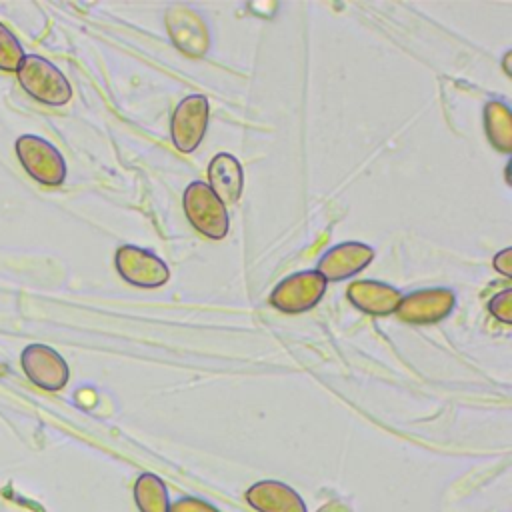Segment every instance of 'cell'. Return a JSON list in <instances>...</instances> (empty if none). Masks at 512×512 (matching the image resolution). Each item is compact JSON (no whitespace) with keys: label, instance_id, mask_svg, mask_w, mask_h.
I'll return each instance as SVG.
<instances>
[{"label":"cell","instance_id":"11","mask_svg":"<svg viewBox=\"0 0 512 512\" xmlns=\"http://www.w3.org/2000/svg\"><path fill=\"white\" fill-rule=\"evenodd\" d=\"M246 502L256 512H308L302 496L284 482L260 480L246 490Z\"/></svg>","mask_w":512,"mask_h":512},{"label":"cell","instance_id":"16","mask_svg":"<svg viewBox=\"0 0 512 512\" xmlns=\"http://www.w3.org/2000/svg\"><path fill=\"white\" fill-rule=\"evenodd\" d=\"M24 58V50L20 40L0 22V70L14 72L18 70Z\"/></svg>","mask_w":512,"mask_h":512},{"label":"cell","instance_id":"2","mask_svg":"<svg viewBox=\"0 0 512 512\" xmlns=\"http://www.w3.org/2000/svg\"><path fill=\"white\" fill-rule=\"evenodd\" d=\"M188 222L206 238L222 240L228 234V212L206 182H192L182 196Z\"/></svg>","mask_w":512,"mask_h":512},{"label":"cell","instance_id":"14","mask_svg":"<svg viewBox=\"0 0 512 512\" xmlns=\"http://www.w3.org/2000/svg\"><path fill=\"white\" fill-rule=\"evenodd\" d=\"M484 128L490 144L504 152H512V112L502 100H490L484 106Z\"/></svg>","mask_w":512,"mask_h":512},{"label":"cell","instance_id":"7","mask_svg":"<svg viewBox=\"0 0 512 512\" xmlns=\"http://www.w3.org/2000/svg\"><path fill=\"white\" fill-rule=\"evenodd\" d=\"M324 292L326 280L316 270H304L278 282L270 294V304L282 312L298 314L314 308Z\"/></svg>","mask_w":512,"mask_h":512},{"label":"cell","instance_id":"1","mask_svg":"<svg viewBox=\"0 0 512 512\" xmlns=\"http://www.w3.org/2000/svg\"><path fill=\"white\" fill-rule=\"evenodd\" d=\"M20 86L36 100L48 106H62L72 98V86L66 76L46 58L28 54L18 66Z\"/></svg>","mask_w":512,"mask_h":512},{"label":"cell","instance_id":"15","mask_svg":"<svg viewBox=\"0 0 512 512\" xmlns=\"http://www.w3.org/2000/svg\"><path fill=\"white\" fill-rule=\"evenodd\" d=\"M134 500L140 512H170L166 484L156 474H140L134 482Z\"/></svg>","mask_w":512,"mask_h":512},{"label":"cell","instance_id":"6","mask_svg":"<svg viewBox=\"0 0 512 512\" xmlns=\"http://www.w3.org/2000/svg\"><path fill=\"white\" fill-rule=\"evenodd\" d=\"M114 264L118 274L138 288H160L170 278V270L162 258L132 244H124L116 250Z\"/></svg>","mask_w":512,"mask_h":512},{"label":"cell","instance_id":"12","mask_svg":"<svg viewBox=\"0 0 512 512\" xmlns=\"http://www.w3.org/2000/svg\"><path fill=\"white\" fill-rule=\"evenodd\" d=\"M346 296L358 310L372 316H388L396 312L402 300L398 288L378 280H356L348 286Z\"/></svg>","mask_w":512,"mask_h":512},{"label":"cell","instance_id":"9","mask_svg":"<svg viewBox=\"0 0 512 512\" xmlns=\"http://www.w3.org/2000/svg\"><path fill=\"white\" fill-rule=\"evenodd\" d=\"M456 294L450 288H422L402 296L396 316L410 324H434L452 314Z\"/></svg>","mask_w":512,"mask_h":512},{"label":"cell","instance_id":"19","mask_svg":"<svg viewBox=\"0 0 512 512\" xmlns=\"http://www.w3.org/2000/svg\"><path fill=\"white\" fill-rule=\"evenodd\" d=\"M494 268L504 276H512V248H504L494 256Z\"/></svg>","mask_w":512,"mask_h":512},{"label":"cell","instance_id":"10","mask_svg":"<svg viewBox=\"0 0 512 512\" xmlns=\"http://www.w3.org/2000/svg\"><path fill=\"white\" fill-rule=\"evenodd\" d=\"M374 260V248L362 242L336 244L324 252L318 262V274L328 282H340L352 278Z\"/></svg>","mask_w":512,"mask_h":512},{"label":"cell","instance_id":"20","mask_svg":"<svg viewBox=\"0 0 512 512\" xmlns=\"http://www.w3.org/2000/svg\"><path fill=\"white\" fill-rule=\"evenodd\" d=\"M318 512H352V506L342 500H330L322 508H318Z\"/></svg>","mask_w":512,"mask_h":512},{"label":"cell","instance_id":"8","mask_svg":"<svg viewBox=\"0 0 512 512\" xmlns=\"http://www.w3.org/2000/svg\"><path fill=\"white\" fill-rule=\"evenodd\" d=\"M24 374L42 390L56 392L68 384L70 370L66 360L46 344H30L20 354Z\"/></svg>","mask_w":512,"mask_h":512},{"label":"cell","instance_id":"17","mask_svg":"<svg viewBox=\"0 0 512 512\" xmlns=\"http://www.w3.org/2000/svg\"><path fill=\"white\" fill-rule=\"evenodd\" d=\"M488 310H490V314H492L496 320H500V322H504V324H510V322H512V290L506 288V290H502L500 294H496V296L490 300Z\"/></svg>","mask_w":512,"mask_h":512},{"label":"cell","instance_id":"18","mask_svg":"<svg viewBox=\"0 0 512 512\" xmlns=\"http://www.w3.org/2000/svg\"><path fill=\"white\" fill-rule=\"evenodd\" d=\"M170 512H220V510L202 498L184 496V498H178L174 504H170Z\"/></svg>","mask_w":512,"mask_h":512},{"label":"cell","instance_id":"4","mask_svg":"<svg viewBox=\"0 0 512 512\" xmlns=\"http://www.w3.org/2000/svg\"><path fill=\"white\" fill-rule=\"evenodd\" d=\"M172 44L186 56H204L210 48V30L198 10L188 4H172L164 16Z\"/></svg>","mask_w":512,"mask_h":512},{"label":"cell","instance_id":"5","mask_svg":"<svg viewBox=\"0 0 512 512\" xmlns=\"http://www.w3.org/2000/svg\"><path fill=\"white\" fill-rule=\"evenodd\" d=\"M208 118L210 104L206 96L190 94L180 100L170 120V136L174 146L184 154L194 152L206 134Z\"/></svg>","mask_w":512,"mask_h":512},{"label":"cell","instance_id":"13","mask_svg":"<svg viewBox=\"0 0 512 512\" xmlns=\"http://www.w3.org/2000/svg\"><path fill=\"white\" fill-rule=\"evenodd\" d=\"M208 186L224 206L240 200L244 188V170L236 156L220 152L208 164Z\"/></svg>","mask_w":512,"mask_h":512},{"label":"cell","instance_id":"3","mask_svg":"<svg viewBox=\"0 0 512 512\" xmlns=\"http://www.w3.org/2000/svg\"><path fill=\"white\" fill-rule=\"evenodd\" d=\"M16 156L24 170L40 184L60 186L66 178V162L58 148L48 140L24 134L16 140Z\"/></svg>","mask_w":512,"mask_h":512}]
</instances>
